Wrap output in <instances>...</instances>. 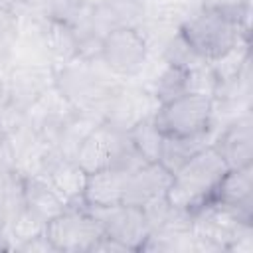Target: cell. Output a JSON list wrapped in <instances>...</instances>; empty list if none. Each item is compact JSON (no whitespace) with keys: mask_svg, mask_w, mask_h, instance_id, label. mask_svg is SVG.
Listing matches in <instances>:
<instances>
[{"mask_svg":"<svg viewBox=\"0 0 253 253\" xmlns=\"http://www.w3.org/2000/svg\"><path fill=\"white\" fill-rule=\"evenodd\" d=\"M227 170L229 166L219 152L211 144L204 146L172 174V182L166 192L168 204L196 217V213L211 204L215 188Z\"/></svg>","mask_w":253,"mask_h":253,"instance_id":"1","label":"cell"},{"mask_svg":"<svg viewBox=\"0 0 253 253\" xmlns=\"http://www.w3.org/2000/svg\"><path fill=\"white\" fill-rule=\"evenodd\" d=\"M178 32L202 59H223L237 47L241 24L215 8L204 6Z\"/></svg>","mask_w":253,"mask_h":253,"instance_id":"2","label":"cell"},{"mask_svg":"<svg viewBox=\"0 0 253 253\" xmlns=\"http://www.w3.org/2000/svg\"><path fill=\"white\" fill-rule=\"evenodd\" d=\"M211 113V97L202 91H188L158 105L152 123L162 136H196L208 132Z\"/></svg>","mask_w":253,"mask_h":253,"instance_id":"3","label":"cell"},{"mask_svg":"<svg viewBox=\"0 0 253 253\" xmlns=\"http://www.w3.org/2000/svg\"><path fill=\"white\" fill-rule=\"evenodd\" d=\"M43 235L55 251H91L105 231L89 210H73L49 217L43 225Z\"/></svg>","mask_w":253,"mask_h":253,"instance_id":"4","label":"cell"},{"mask_svg":"<svg viewBox=\"0 0 253 253\" xmlns=\"http://www.w3.org/2000/svg\"><path fill=\"white\" fill-rule=\"evenodd\" d=\"M89 213L101 223L107 237L117 239L130 251L142 249L150 237V223L142 208L117 204L111 208H87Z\"/></svg>","mask_w":253,"mask_h":253,"instance_id":"5","label":"cell"},{"mask_svg":"<svg viewBox=\"0 0 253 253\" xmlns=\"http://www.w3.org/2000/svg\"><path fill=\"white\" fill-rule=\"evenodd\" d=\"M99 55L103 63L121 77L136 75L146 59V42L138 30L119 26L109 30L101 40Z\"/></svg>","mask_w":253,"mask_h":253,"instance_id":"6","label":"cell"},{"mask_svg":"<svg viewBox=\"0 0 253 253\" xmlns=\"http://www.w3.org/2000/svg\"><path fill=\"white\" fill-rule=\"evenodd\" d=\"M211 206L237 223L249 225L253 217V166L229 168L215 188Z\"/></svg>","mask_w":253,"mask_h":253,"instance_id":"7","label":"cell"},{"mask_svg":"<svg viewBox=\"0 0 253 253\" xmlns=\"http://www.w3.org/2000/svg\"><path fill=\"white\" fill-rule=\"evenodd\" d=\"M170 182H172V174L160 162H144L126 174L121 204L144 208L164 198Z\"/></svg>","mask_w":253,"mask_h":253,"instance_id":"8","label":"cell"},{"mask_svg":"<svg viewBox=\"0 0 253 253\" xmlns=\"http://www.w3.org/2000/svg\"><path fill=\"white\" fill-rule=\"evenodd\" d=\"M125 170L119 168H103L91 174H85L81 198L87 208H111L123 202L125 182H126Z\"/></svg>","mask_w":253,"mask_h":253,"instance_id":"9","label":"cell"},{"mask_svg":"<svg viewBox=\"0 0 253 253\" xmlns=\"http://www.w3.org/2000/svg\"><path fill=\"white\" fill-rule=\"evenodd\" d=\"M229 168L251 166L253 162V126L251 119L243 117L231 123L223 134L211 144Z\"/></svg>","mask_w":253,"mask_h":253,"instance_id":"10","label":"cell"},{"mask_svg":"<svg viewBox=\"0 0 253 253\" xmlns=\"http://www.w3.org/2000/svg\"><path fill=\"white\" fill-rule=\"evenodd\" d=\"M115 148H117L115 136L105 126H101V128L93 130L87 138H83V142L79 144L75 166L85 174L109 168L113 162Z\"/></svg>","mask_w":253,"mask_h":253,"instance_id":"11","label":"cell"},{"mask_svg":"<svg viewBox=\"0 0 253 253\" xmlns=\"http://www.w3.org/2000/svg\"><path fill=\"white\" fill-rule=\"evenodd\" d=\"M206 136H208V132L196 134V136H162L158 162L170 174L178 172L198 150L208 146L206 144Z\"/></svg>","mask_w":253,"mask_h":253,"instance_id":"12","label":"cell"},{"mask_svg":"<svg viewBox=\"0 0 253 253\" xmlns=\"http://www.w3.org/2000/svg\"><path fill=\"white\" fill-rule=\"evenodd\" d=\"M192 77L194 71L178 67V65H166V69L156 77L154 83V97L158 105L168 103L188 91H192Z\"/></svg>","mask_w":253,"mask_h":253,"instance_id":"13","label":"cell"},{"mask_svg":"<svg viewBox=\"0 0 253 253\" xmlns=\"http://www.w3.org/2000/svg\"><path fill=\"white\" fill-rule=\"evenodd\" d=\"M128 140L132 142V146L136 148V152L144 158V162H158L162 134L156 130L152 119L138 121L134 126H130Z\"/></svg>","mask_w":253,"mask_h":253,"instance_id":"14","label":"cell"},{"mask_svg":"<svg viewBox=\"0 0 253 253\" xmlns=\"http://www.w3.org/2000/svg\"><path fill=\"white\" fill-rule=\"evenodd\" d=\"M164 59L168 65H178V67H184L190 71H194L202 61H206L190 47V43L182 38L180 32L168 42V45L164 49Z\"/></svg>","mask_w":253,"mask_h":253,"instance_id":"15","label":"cell"},{"mask_svg":"<svg viewBox=\"0 0 253 253\" xmlns=\"http://www.w3.org/2000/svg\"><path fill=\"white\" fill-rule=\"evenodd\" d=\"M69 77H71V79H67V87H65V93H67V97H73V95H77V93H79V83H77L79 75H77V71H73ZM93 89L97 91V81H83L81 97H91L89 93H93Z\"/></svg>","mask_w":253,"mask_h":253,"instance_id":"16","label":"cell"}]
</instances>
